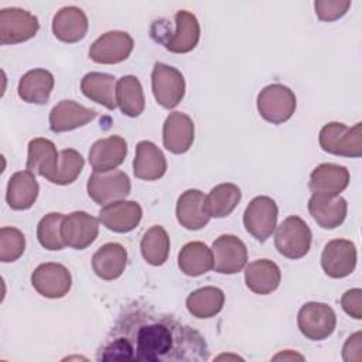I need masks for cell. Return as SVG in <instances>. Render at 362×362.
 <instances>
[{
    "label": "cell",
    "mask_w": 362,
    "mask_h": 362,
    "mask_svg": "<svg viewBox=\"0 0 362 362\" xmlns=\"http://www.w3.org/2000/svg\"><path fill=\"white\" fill-rule=\"evenodd\" d=\"M98 361L202 362L209 359L205 338L192 327L148 305L132 304L116 320Z\"/></svg>",
    "instance_id": "6da1fadb"
},
{
    "label": "cell",
    "mask_w": 362,
    "mask_h": 362,
    "mask_svg": "<svg viewBox=\"0 0 362 362\" xmlns=\"http://www.w3.org/2000/svg\"><path fill=\"white\" fill-rule=\"evenodd\" d=\"M201 35V27L195 14L187 10H180L174 17V31L168 30L165 20L154 21L151 25V37L163 44L165 49L175 54H187L192 51Z\"/></svg>",
    "instance_id": "7a4b0ae2"
},
{
    "label": "cell",
    "mask_w": 362,
    "mask_h": 362,
    "mask_svg": "<svg viewBox=\"0 0 362 362\" xmlns=\"http://www.w3.org/2000/svg\"><path fill=\"white\" fill-rule=\"evenodd\" d=\"M318 143L325 153L359 158L362 156V123L348 127L339 122H329L320 130Z\"/></svg>",
    "instance_id": "3957f363"
},
{
    "label": "cell",
    "mask_w": 362,
    "mask_h": 362,
    "mask_svg": "<svg viewBox=\"0 0 362 362\" xmlns=\"http://www.w3.org/2000/svg\"><path fill=\"white\" fill-rule=\"evenodd\" d=\"M259 115L272 124H283L291 119L297 107L294 92L281 83L264 86L256 100Z\"/></svg>",
    "instance_id": "277c9868"
},
{
    "label": "cell",
    "mask_w": 362,
    "mask_h": 362,
    "mask_svg": "<svg viewBox=\"0 0 362 362\" xmlns=\"http://www.w3.org/2000/svg\"><path fill=\"white\" fill-rule=\"evenodd\" d=\"M311 239L313 233L310 226L297 215L287 216L279 226H276V249L287 259L297 260L304 257L310 252Z\"/></svg>",
    "instance_id": "5b68a950"
},
{
    "label": "cell",
    "mask_w": 362,
    "mask_h": 362,
    "mask_svg": "<svg viewBox=\"0 0 362 362\" xmlns=\"http://www.w3.org/2000/svg\"><path fill=\"white\" fill-rule=\"evenodd\" d=\"M279 208L273 198L259 195L253 198L245 209V229L259 242H266L277 226Z\"/></svg>",
    "instance_id": "8992f818"
},
{
    "label": "cell",
    "mask_w": 362,
    "mask_h": 362,
    "mask_svg": "<svg viewBox=\"0 0 362 362\" xmlns=\"http://www.w3.org/2000/svg\"><path fill=\"white\" fill-rule=\"evenodd\" d=\"M151 89L158 105L173 109L185 95V79L177 68L156 62L151 72Z\"/></svg>",
    "instance_id": "52a82bcc"
},
{
    "label": "cell",
    "mask_w": 362,
    "mask_h": 362,
    "mask_svg": "<svg viewBox=\"0 0 362 362\" xmlns=\"http://www.w3.org/2000/svg\"><path fill=\"white\" fill-rule=\"evenodd\" d=\"M130 188L129 175L120 170L106 173L93 171L86 184L88 195L102 206L124 199L130 194Z\"/></svg>",
    "instance_id": "ba28073f"
},
{
    "label": "cell",
    "mask_w": 362,
    "mask_h": 362,
    "mask_svg": "<svg viewBox=\"0 0 362 362\" xmlns=\"http://www.w3.org/2000/svg\"><path fill=\"white\" fill-rule=\"evenodd\" d=\"M297 324L300 332L311 341H322L328 338L337 325L334 310L325 303H305L298 314Z\"/></svg>",
    "instance_id": "9c48e42d"
},
{
    "label": "cell",
    "mask_w": 362,
    "mask_h": 362,
    "mask_svg": "<svg viewBox=\"0 0 362 362\" xmlns=\"http://www.w3.org/2000/svg\"><path fill=\"white\" fill-rule=\"evenodd\" d=\"M40 28L38 18L27 10L8 7L0 10V44L10 45L33 38Z\"/></svg>",
    "instance_id": "30bf717a"
},
{
    "label": "cell",
    "mask_w": 362,
    "mask_h": 362,
    "mask_svg": "<svg viewBox=\"0 0 362 362\" xmlns=\"http://www.w3.org/2000/svg\"><path fill=\"white\" fill-rule=\"evenodd\" d=\"M34 290L45 298H62L72 286L69 270L61 263H41L31 274Z\"/></svg>",
    "instance_id": "8fae6325"
},
{
    "label": "cell",
    "mask_w": 362,
    "mask_h": 362,
    "mask_svg": "<svg viewBox=\"0 0 362 362\" xmlns=\"http://www.w3.org/2000/svg\"><path fill=\"white\" fill-rule=\"evenodd\" d=\"M134 47L132 35L126 31H107L89 48V58L96 64L113 65L129 58Z\"/></svg>",
    "instance_id": "7c38bea8"
},
{
    "label": "cell",
    "mask_w": 362,
    "mask_h": 362,
    "mask_svg": "<svg viewBox=\"0 0 362 362\" xmlns=\"http://www.w3.org/2000/svg\"><path fill=\"white\" fill-rule=\"evenodd\" d=\"M214 270L219 274L239 273L247 263L246 245L235 235H221L212 243Z\"/></svg>",
    "instance_id": "4fadbf2b"
},
{
    "label": "cell",
    "mask_w": 362,
    "mask_h": 362,
    "mask_svg": "<svg viewBox=\"0 0 362 362\" xmlns=\"http://www.w3.org/2000/svg\"><path fill=\"white\" fill-rule=\"evenodd\" d=\"M356 266V247L348 239L329 240L321 255V267L328 277L342 279L349 276Z\"/></svg>",
    "instance_id": "5bb4252c"
},
{
    "label": "cell",
    "mask_w": 362,
    "mask_h": 362,
    "mask_svg": "<svg viewBox=\"0 0 362 362\" xmlns=\"http://www.w3.org/2000/svg\"><path fill=\"white\" fill-rule=\"evenodd\" d=\"M65 246L83 250L90 246L99 233V219L83 211L65 215L61 228Z\"/></svg>",
    "instance_id": "9a60e30c"
},
{
    "label": "cell",
    "mask_w": 362,
    "mask_h": 362,
    "mask_svg": "<svg viewBox=\"0 0 362 362\" xmlns=\"http://www.w3.org/2000/svg\"><path fill=\"white\" fill-rule=\"evenodd\" d=\"M143 209L136 201L110 202L99 211V221L105 228L116 233H127L133 230L141 221Z\"/></svg>",
    "instance_id": "2e32d148"
},
{
    "label": "cell",
    "mask_w": 362,
    "mask_h": 362,
    "mask_svg": "<svg viewBox=\"0 0 362 362\" xmlns=\"http://www.w3.org/2000/svg\"><path fill=\"white\" fill-rule=\"evenodd\" d=\"M98 116L95 109L79 105L75 100H61L49 112V129L54 133L71 132L92 122Z\"/></svg>",
    "instance_id": "e0dca14e"
},
{
    "label": "cell",
    "mask_w": 362,
    "mask_h": 362,
    "mask_svg": "<svg viewBox=\"0 0 362 362\" xmlns=\"http://www.w3.org/2000/svg\"><path fill=\"white\" fill-rule=\"evenodd\" d=\"M127 156V143L122 136L113 134L95 141L89 150V164L96 173L116 170Z\"/></svg>",
    "instance_id": "ac0fdd59"
},
{
    "label": "cell",
    "mask_w": 362,
    "mask_h": 362,
    "mask_svg": "<svg viewBox=\"0 0 362 362\" xmlns=\"http://www.w3.org/2000/svg\"><path fill=\"white\" fill-rule=\"evenodd\" d=\"M194 122L182 112H173L163 124V144L173 154L187 153L194 143Z\"/></svg>",
    "instance_id": "d6986e66"
},
{
    "label": "cell",
    "mask_w": 362,
    "mask_h": 362,
    "mask_svg": "<svg viewBox=\"0 0 362 362\" xmlns=\"http://www.w3.org/2000/svg\"><path fill=\"white\" fill-rule=\"evenodd\" d=\"M348 204L339 195L313 194L308 201V212L311 218L322 229H335L346 218Z\"/></svg>",
    "instance_id": "ffe728a7"
},
{
    "label": "cell",
    "mask_w": 362,
    "mask_h": 362,
    "mask_svg": "<svg viewBox=\"0 0 362 362\" xmlns=\"http://www.w3.org/2000/svg\"><path fill=\"white\" fill-rule=\"evenodd\" d=\"M59 167V154L55 144L44 137H37L28 143L27 170L38 174L48 181L57 174Z\"/></svg>",
    "instance_id": "44dd1931"
},
{
    "label": "cell",
    "mask_w": 362,
    "mask_h": 362,
    "mask_svg": "<svg viewBox=\"0 0 362 362\" xmlns=\"http://www.w3.org/2000/svg\"><path fill=\"white\" fill-rule=\"evenodd\" d=\"M167 171V161L163 151L148 140H141L136 146L133 173L144 181H156Z\"/></svg>",
    "instance_id": "7402d4cb"
},
{
    "label": "cell",
    "mask_w": 362,
    "mask_h": 362,
    "mask_svg": "<svg viewBox=\"0 0 362 362\" xmlns=\"http://www.w3.org/2000/svg\"><path fill=\"white\" fill-rule=\"evenodd\" d=\"M127 264V250L123 245L109 242L102 245L92 256V269L102 280L119 279Z\"/></svg>",
    "instance_id": "603a6c76"
},
{
    "label": "cell",
    "mask_w": 362,
    "mask_h": 362,
    "mask_svg": "<svg viewBox=\"0 0 362 362\" xmlns=\"http://www.w3.org/2000/svg\"><path fill=\"white\" fill-rule=\"evenodd\" d=\"M88 17L76 6L61 8L52 20V33L57 40L62 42H78L88 33Z\"/></svg>",
    "instance_id": "cb8c5ba5"
},
{
    "label": "cell",
    "mask_w": 362,
    "mask_h": 362,
    "mask_svg": "<svg viewBox=\"0 0 362 362\" xmlns=\"http://www.w3.org/2000/svg\"><path fill=\"white\" fill-rule=\"evenodd\" d=\"M349 184V171L344 165L324 163L317 165L311 175L308 187L313 194L339 195Z\"/></svg>",
    "instance_id": "d4e9b609"
},
{
    "label": "cell",
    "mask_w": 362,
    "mask_h": 362,
    "mask_svg": "<svg viewBox=\"0 0 362 362\" xmlns=\"http://www.w3.org/2000/svg\"><path fill=\"white\" fill-rule=\"evenodd\" d=\"M205 195L199 189L184 191L175 206L177 221L188 230H198L208 225L209 215L205 212Z\"/></svg>",
    "instance_id": "484cf974"
},
{
    "label": "cell",
    "mask_w": 362,
    "mask_h": 362,
    "mask_svg": "<svg viewBox=\"0 0 362 362\" xmlns=\"http://www.w3.org/2000/svg\"><path fill=\"white\" fill-rule=\"evenodd\" d=\"M38 192L40 187L34 173L28 170L17 171L8 180L6 201L11 209L25 211L34 205Z\"/></svg>",
    "instance_id": "4316f807"
},
{
    "label": "cell",
    "mask_w": 362,
    "mask_h": 362,
    "mask_svg": "<svg viewBox=\"0 0 362 362\" xmlns=\"http://www.w3.org/2000/svg\"><path fill=\"white\" fill-rule=\"evenodd\" d=\"M281 281L279 266L269 259H257L245 269V283L255 294L266 296L273 293Z\"/></svg>",
    "instance_id": "83f0119b"
},
{
    "label": "cell",
    "mask_w": 362,
    "mask_h": 362,
    "mask_svg": "<svg viewBox=\"0 0 362 362\" xmlns=\"http://www.w3.org/2000/svg\"><path fill=\"white\" fill-rule=\"evenodd\" d=\"M54 75L42 68L25 72L18 82V96L27 103L45 105L54 89Z\"/></svg>",
    "instance_id": "f1b7e54d"
},
{
    "label": "cell",
    "mask_w": 362,
    "mask_h": 362,
    "mask_svg": "<svg viewBox=\"0 0 362 362\" xmlns=\"http://www.w3.org/2000/svg\"><path fill=\"white\" fill-rule=\"evenodd\" d=\"M82 93L105 106L109 110H115L116 103V78L110 74L103 72H89L81 81Z\"/></svg>",
    "instance_id": "f546056e"
},
{
    "label": "cell",
    "mask_w": 362,
    "mask_h": 362,
    "mask_svg": "<svg viewBox=\"0 0 362 362\" xmlns=\"http://www.w3.org/2000/svg\"><path fill=\"white\" fill-rule=\"evenodd\" d=\"M225 303V294L214 286L201 287L192 291L185 301L188 313L195 318H212L221 313Z\"/></svg>",
    "instance_id": "4dcf8cb0"
},
{
    "label": "cell",
    "mask_w": 362,
    "mask_h": 362,
    "mask_svg": "<svg viewBox=\"0 0 362 362\" xmlns=\"http://www.w3.org/2000/svg\"><path fill=\"white\" fill-rule=\"evenodd\" d=\"M178 267L187 276H202L214 267L212 250L202 242H189L178 253Z\"/></svg>",
    "instance_id": "1f68e13d"
},
{
    "label": "cell",
    "mask_w": 362,
    "mask_h": 362,
    "mask_svg": "<svg viewBox=\"0 0 362 362\" xmlns=\"http://www.w3.org/2000/svg\"><path fill=\"white\" fill-rule=\"evenodd\" d=\"M116 103L120 112L129 117L143 113L146 99L140 81L133 75H124L116 82Z\"/></svg>",
    "instance_id": "d6a6232c"
},
{
    "label": "cell",
    "mask_w": 362,
    "mask_h": 362,
    "mask_svg": "<svg viewBox=\"0 0 362 362\" xmlns=\"http://www.w3.org/2000/svg\"><path fill=\"white\" fill-rule=\"evenodd\" d=\"M240 198L242 192L238 185L232 182L219 184L205 195V212L209 218H225L235 211Z\"/></svg>",
    "instance_id": "836d02e7"
},
{
    "label": "cell",
    "mask_w": 362,
    "mask_h": 362,
    "mask_svg": "<svg viewBox=\"0 0 362 362\" xmlns=\"http://www.w3.org/2000/svg\"><path fill=\"white\" fill-rule=\"evenodd\" d=\"M140 250L148 264H164L170 255V238L167 230L160 225H154L147 229L141 238Z\"/></svg>",
    "instance_id": "e575fe53"
},
{
    "label": "cell",
    "mask_w": 362,
    "mask_h": 362,
    "mask_svg": "<svg viewBox=\"0 0 362 362\" xmlns=\"http://www.w3.org/2000/svg\"><path fill=\"white\" fill-rule=\"evenodd\" d=\"M65 215L59 212L47 214L37 226V238L40 245L47 250H62L65 242L62 239L61 228Z\"/></svg>",
    "instance_id": "d590c367"
},
{
    "label": "cell",
    "mask_w": 362,
    "mask_h": 362,
    "mask_svg": "<svg viewBox=\"0 0 362 362\" xmlns=\"http://www.w3.org/2000/svg\"><path fill=\"white\" fill-rule=\"evenodd\" d=\"M85 165L83 157L74 148H64L59 153V167L49 182L57 185L72 184L81 174Z\"/></svg>",
    "instance_id": "8d00e7d4"
},
{
    "label": "cell",
    "mask_w": 362,
    "mask_h": 362,
    "mask_svg": "<svg viewBox=\"0 0 362 362\" xmlns=\"http://www.w3.org/2000/svg\"><path fill=\"white\" fill-rule=\"evenodd\" d=\"M25 249V238L21 230L11 226L0 229V260L3 263L16 262Z\"/></svg>",
    "instance_id": "74e56055"
},
{
    "label": "cell",
    "mask_w": 362,
    "mask_h": 362,
    "mask_svg": "<svg viewBox=\"0 0 362 362\" xmlns=\"http://www.w3.org/2000/svg\"><path fill=\"white\" fill-rule=\"evenodd\" d=\"M315 14L321 21H335L345 16L351 7V1L341 0H318L314 3Z\"/></svg>",
    "instance_id": "f35d334b"
},
{
    "label": "cell",
    "mask_w": 362,
    "mask_h": 362,
    "mask_svg": "<svg viewBox=\"0 0 362 362\" xmlns=\"http://www.w3.org/2000/svg\"><path fill=\"white\" fill-rule=\"evenodd\" d=\"M341 305L349 317L355 320H361L362 318V290L351 288L345 291L341 297Z\"/></svg>",
    "instance_id": "ab89813d"
},
{
    "label": "cell",
    "mask_w": 362,
    "mask_h": 362,
    "mask_svg": "<svg viewBox=\"0 0 362 362\" xmlns=\"http://www.w3.org/2000/svg\"><path fill=\"white\" fill-rule=\"evenodd\" d=\"M342 358L346 362L361 361L362 359V344H361V332H355L351 335L342 348Z\"/></svg>",
    "instance_id": "60d3db41"
}]
</instances>
